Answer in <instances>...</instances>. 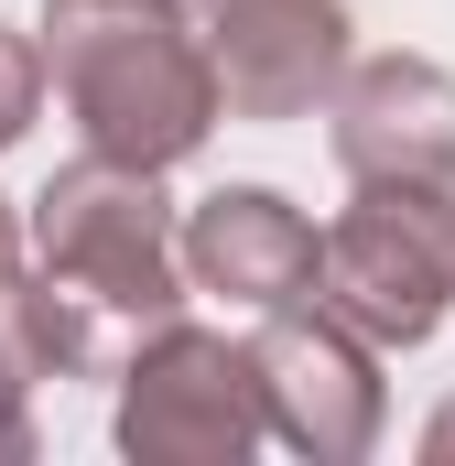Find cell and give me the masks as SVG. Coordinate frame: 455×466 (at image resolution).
Masks as SVG:
<instances>
[{
    "instance_id": "7",
    "label": "cell",
    "mask_w": 455,
    "mask_h": 466,
    "mask_svg": "<svg viewBox=\"0 0 455 466\" xmlns=\"http://www.w3.org/2000/svg\"><path fill=\"white\" fill-rule=\"evenodd\" d=\"M326 141L358 185H455V76L434 55H369L326 98Z\"/></svg>"
},
{
    "instance_id": "8",
    "label": "cell",
    "mask_w": 455,
    "mask_h": 466,
    "mask_svg": "<svg viewBox=\"0 0 455 466\" xmlns=\"http://www.w3.org/2000/svg\"><path fill=\"white\" fill-rule=\"evenodd\" d=\"M315 249H326V228H315L304 207H282L271 185H217V196L185 218V271H196V293H217L238 315H271V304L315 293Z\"/></svg>"
},
{
    "instance_id": "4",
    "label": "cell",
    "mask_w": 455,
    "mask_h": 466,
    "mask_svg": "<svg viewBox=\"0 0 455 466\" xmlns=\"http://www.w3.org/2000/svg\"><path fill=\"white\" fill-rule=\"evenodd\" d=\"M271 434L260 401V358L249 337H207V326H163L119 369V456L130 466H238Z\"/></svg>"
},
{
    "instance_id": "11",
    "label": "cell",
    "mask_w": 455,
    "mask_h": 466,
    "mask_svg": "<svg viewBox=\"0 0 455 466\" xmlns=\"http://www.w3.org/2000/svg\"><path fill=\"white\" fill-rule=\"evenodd\" d=\"M22 271H33V260H22V218L0 207V315H11V293H22Z\"/></svg>"
},
{
    "instance_id": "5",
    "label": "cell",
    "mask_w": 455,
    "mask_h": 466,
    "mask_svg": "<svg viewBox=\"0 0 455 466\" xmlns=\"http://www.w3.org/2000/svg\"><path fill=\"white\" fill-rule=\"evenodd\" d=\"M249 358H260V401H271V434L315 466H358L379 445L390 401H379V348L347 326L337 304L293 293L249 326Z\"/></svg>"
},
{
    "instance_id": "12",
    "label": "cell",
    "mask_w": 455,
    "mask_h": 466,
    "mask_svg": "<svg viewBox=\"0 0 455 466\" xmlns=\"http://www.w3.org/2000/svg\"><path fill=\"white\" fill-rule=\"evenodd\" d=\"M423 456H434V466H455V401L434 412V423H423Z\"/></svg>"
},
{
    "instance_id": "10",
    "label": "cell",
    "mask_w": 455,
    "mask_h": 466,
    "mask_svg": "<svg viewBox=\"0 0 455 466\" xmlns=\"http://www.w3.org/2000/svg\"><path fill=\"white\" fill-rule=\"evenodd\" d=\"M33 456V369H22V348H11V315H0V466Z\"/></svg>"
},
{
    "instance_id": "3",
    "label": "cell",
    "mask_w": 455,
    "mask_h": 466,
    "mask_svg": "<svg viewBox=\"0 0 455 466\" xmlns=\"http://www.w3.org/2000/svg\"><path fill=\"white\" fill-rule=\"evenodd\" d=\"M315 304H337L379 358L423 348L455 315V185H358L315 249Z\"/></svg>"
},
{
    "instance_id": "6",
    "label": "cell",
    "mask_w": 455,
    "mask_h": 466,
    "mask_svg": "<svg viewBox=\"0 0 455 466\" xmlns=\"http://www.w3.org/2000/svg\"><path fill=\"white\" fill-rule=\"evenodd\" d=\"M228 119H304L347 87V0H217L207 11Z\"/></svg>"
},
{
    "instance_id": "1",
    "label": "cell",
    "mask_w": 455,
    "mask_h": 466,
    "mask_svg": "<svg viewBox=\"0 0 455 466\" xmlns=\"http://www.w3.org/2000/svg\"><path fill=\"white\" fill-rule=\"evenodd\" d=\"M44 66L87 152L141 163V174H174L228 119L217 55L185 22V0H44Z\"/></svg>"
},
{
    "instance_id": "9",
    "label": "cell",
    "mask_w": 455,
    "mask_h": 466,
    "mask_svg": "<svg viewBox=\"0 0 455 466\" xmlns=\"http://www.w3.org/2000/svg\"><path fill=\"white\" fill-rule=\"evenodd\" d=\"M44 76H55V66H44V33H11V22H0V152L33 130V109H44Z\"/></svg>"
},
{
    "instance_id": "2",
    "label": "cell",
    "mask_w": 455,
    "mask_h": 466,
    "mask_svg": "<svg viewBox=\"0 0 455 466\" xmlns=\"http://www.w3.org/2000/svg\"><path fill=\"white\" fill-rule=\"evenodd\" d=\"M33 260H44L55 293L87 315V337H98V358H109V380L130 369V348L163 337V326L185 315V293H196L174 207L152 196L141 163H109V152L66 163V174L33 196Z\"/></svg>"
},
{
    "instance_id": "13",
    "label": "cell",
    "mask_w": 455,
    "mask_h": 466,
    "mask_svg": "<svg viewBox=\"0 0 455 466\" xmlns=\"http://www.w3.org/2000/svg\"><path fill=\"white\" fill-rule=\"evenodd\" d=\"M185 11H217V0H185Z\"/></svg>"
}]
</instances>
